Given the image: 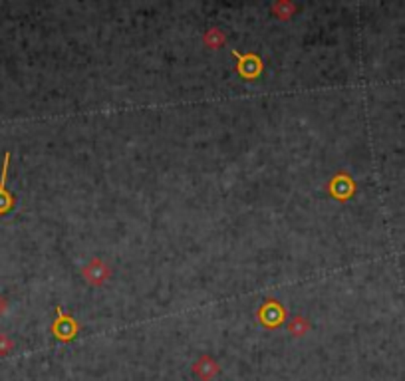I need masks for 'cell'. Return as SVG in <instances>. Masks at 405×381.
<instances>
[{"mask_svg": "<svg viewBox=\"0 0 405 381\" xmlns=\"http://www.w3.org/2000/svg\"><path fill=\"white\" fill-rule=\"evenodd\" d=\"M82 276H84V280L90 286L101 288V286L112 278V268H110L108 262H104L99 257H94V259L90 260L84 268H82Z\"/></svg>", "mask_w": 405, "mask_h": 381, "instance_id": "cell-1", "label": "cell"}, {"mask_svg": "<svg viewBox=\"0 0 405 381\" xmlns=\"http://www.w3.org/2000/svg\"><path fill=\"white\" fill-rule=\"evenodd\" d=\"M56 322L52 324V334L56 336L58 340L62 341H70L76 334H78V322H76V318L70 316V314H64V310L58 306L56 308Z\"/></svg>", "mask_w": 405, "mask_h": 381, "instance_id": "cell-2", "label": "cell"}, {"mask_svg": "<svg viewBox=\"0 0 405 381\" xmlns=\"http://www.w3.org/2000/svg\"><path fill=\"white\" fill-rule=\"evenodd\" d=\"M258 320L265 324L266 327H279L282 322H284V316H286V310L284 306L279 304L276 300H266L265 304L261 306L258 310Z\"/></svg>", "mask_w": 405, "mask_h": 381, "instance_id": "cell-3", "label": "cell"}, {"mask_svg": "<svg viewBox=\"0 0 405 381\" xmlns=\"http://www.w3.org/2000/svg\"><path fill=\"white\" fill-rule=\"evenodd\" d=\"M8 167H10V153H4V161H2V173H0V217L8 215L15 206V197L13 193L6 189V181H8Z\"/></svg>", "mask_w": 405, "mask_h": 381, "instance_id": "cell-4", "label": "cell"}, {"mask_svg": "<svg viewBox=\"0 0 405 381\" xmlns=\"http://www.w3.org/2000/svg\"><path fill=\"white\" fill-rule=\"evenodd\" d=\"M219 371H221L219 364H217L210 355H201L195 364H193V373H195L199 380L203 381H210Z\"/></svg>", "mask_w": 405, "mask_h": 381, "instance_id": "cell-5", "label": "cell"}, {"mask_svg": "<svg viewBox=\"0 0 405 381\" xmlns=\"http://www.w3.org/2000/svg\"><path fill=\"white\" fill-rule=\"evenodd\" d=\"M332 183H338V187H328L330 189V193L334 195V197H338L340 201H346V199H349L354 193H356V183L352 181V177H349L348 173H338V177L332 181Z\"/></svg>", "mask_w": 405, "mask_h": 381, "instance_id": "cell-6", "label": "cell"}, {"mask_svg": "<svg viewBox=\"0 0 405 381\" xmlns=\"http://www.w3.org/2000/svg\"><path fill=\"white\" fill-rule=\"evenodd\" d=\"M270 13L274 14L279 20H290L294 14L298 13V6L290 2V0H279V2H274L272 6H270Z\"/></svg>", "mask_w": 405, "mask_h": 381, "instance_id": "cell-7", "label": "cell"}, {"mask_svg": "<svg viewBox=\"0 0 405 381\" xmlns=\"http://www.w3.org/2000/svg\"><path fill=\"white\" fill-rule=\"evenodd\" d=\"M203 44L209 48V50H219L226 44V34H224L221 28H209L205 34H203Z\"/></svg>", "mask_w": 405, "mask_h": 381, "instance_id": "cell-8", "label": "cell"}, {"mask_svg": "<svg viewBox=\"0 0 405 381\" xmlns=\"http://www.w3.org/2000/svg\"><path fill=\"white\" fill-rule=\"evenodd\" d=\"M288 332L292 336H296V338H302V336H306L308 332H310V322L304 316H294L288 322Z\"/></svg>", "mask_w": 405, "mask_h": 381, "instance_id": "cell-9", "label": "cell"}, {"mask_svg": "<svg viewBox=\"0 0 405 381\" xmlns=\"http://www.w3.org/2000/svg\"><path fill=\"white\" fill-rule=\"evenodd\" d=\"M15 350V341L8 338V334L0 332V357L2 355H8Z\"/></svg>", "mask_w": 405, "mask_h": 381, "instance_id": "cell-10", "label": "cell"}, {"mask_svg": "<svg viewBox=\"0 0 405 381\" xmlns=\"http://www.w3.org/2000/svg\"><path fill=\"white\" fill-rule=\"evenodd\" d=\"M6 312H8V302H6V298L0 294V318H2Z\"/></svg>", "mask_w": 405, "mask_h": 381, "instance_id": "cell-11", "label": "cell"}]
</instances>
